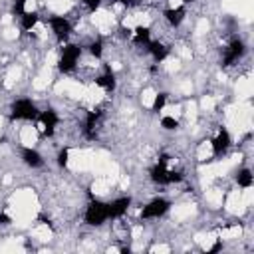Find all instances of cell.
Returning <instances> with one entry per match:
<instances>
[{
	"mask_svg": "<svg viewBox=\"0 0 254 254\" xmlns=\"http://www.w3.org/2000/svg\"><path fill=\"white\" fill-rule=\"evenodd\" d=\"M36 129L40 133V137L48 139V137H54L58 125H60V113L52 107H46V109H40L38 117H36Z\"/></svg>",
	"mask_w": 254,
	"mask_h": 254,
	"instance_id": "5",
	"label": "cell"
},
{
	"mask_svg": "<svg viewBox=\"0 0 254 254\" xmlns=\"http://www.w3.org/2000/svg\"><path fill=\"white\" fill-rule=\"evenodd\" d=\"M167 101H169V93L167 91H157L155 97H153V103H151V111L153 113H161L167 107Z\"/></svg>",
	"mask_w": 254,
	"mask_h": 254,
	"instance_id": "19",
	"label": "cell"
},
{
	"mask_svg": "<svg viewBox=\"0 0 254 254\" xmlns=\"http://www.w3.org/2000/svg\"><path fill=\"white\" fill-rule=\"evenodd\" d=\"M147 54L153 58V62L155 64H161V62H165L167 58H169V54H171V50L161 42V40H151L149 44H147Z\"/></svg>",
	"mask_w": 254,
	"mask_h": 254,
	"instance_id": "14",
	"label": "cell"
},
{
	"mask_svg": "<svg viewBox=\"0 0 254 254\" xmlns=\"http://www.w3.org/2000/svg\"><path fill=\"white\" fill-rule=\"evenodd\" d=\"M18 20H20V30L22 32H32L38 24H40V14L36 12V10H26L22 16H18Z\"/></svg>",
	"mask_w": 254,
	"mask_h": 254,
	"instance_id": "16",
	"label": "cell"
},
{
	"mask_svg": "<svg viewBox=\"0 0 254 254\" xmlns=\"http://www.w3.org/2000/svg\"><path fill=\"white\" fill-rule=\"evenodd\" d=\"M234 181H236V185H238L240 189H252V185H254V175H252V171H250L248 167H242V169L236 171Z\"/></svg>",
	"mask_w": 254,
	"mask_h": 254,
	"instance_id": "17",
	"label": "cell"
},
{
	"mask_svg": "<svg viewBox=\"0 0 254 254\" xmlns=\"http://www.w3.org/2000/svg\"><path fill=\"white\" fill-rule=\"evenodd\" d=\"M137 48H147V44L153 40L151 38V28L149 26H143V24H139V26H135L133 30H131V38H129Z\"/></svg>",
	"mask_w": 254,
	"mask_h": 254,
	"instance_id": "15",
	"label": "cell"
},
{
	"mask_svg": "<svg viewBox=\"0 0 254 254\" xmlns=\"http://www.w3.org/2000/svg\"><path fill=\"white\" fill-rule=\"evenodd\" d=\"M95 85L97 87H101L103 91H115V87H117V75H115V71L109 67V65H105L103 67V73H99L97 77H95Z\"/></svg>",
	"mask_w": 254,
	"mask_h": 254,
	"instance_id": "13",
	"label": "cell"
},
{
	"mask_svg": "<svg viewBox=\"0 0 254 254\" xmlns=\"http://www.w3.org/2000/svg\"><path fill=\"white\" fill-rule=\"evenodd\" d=\"M232 147V137L228 133L226 127H220L216 131V135L210 139V149H212V155L214 157H224Z\"/></svg>",
	"mask_w": 254,
	"mask_h": 254,
	"instance_id": "9",
	"label": "cell"
},
{
	"mask_svg": "<svg viewBox=\"0 0 254 254\" xmlns=\"http://www.w3.org/2000/svg\"><path fill=\"white\" fill-rule=\"evenodd\" d=\"M161 127L165 131H177L179 129V119L175 115H163L161 117Z\"/></svg>",
	"mask_w": 254,
	"mask_h": 254,
	"instance_id": "20",
	"label": "cell"
},
{
	"mask_svg": "<svg viewBox=\"0 0 254 254\" xmlns=\"http://www.w3.org/2000/svg\"><path fill=\"white\" fill-rule=\"evenodd\" d=\"M40 113L38 103L32 97H16L10 103V121H36Z\"/></svg>",
	"mask_w": 254,
	"mask_h": 254,
	"instance_id": "2",
	"label": "cell"
},
{
	"mask_svg": "<svg viewBox=\"0 0 254 254\" xmlns=\"http://www.w3.org/2000/svg\"><path fill=\"white\" fill-rule=\"evenodd\" d=\"M222 248H224V244H222V240H216V242H214V244H212L210 248H206V252H208V254H214V252H220Z\"/></svg>",
	"mask_w": 254,
	"mask_h": 254,
	"instance_id": "25",
	"label": "cell"
},
{
	"mask_svg": "<svg viewBox=\"0 0 254 254\" xmlns=\"http://www.w3.org/2000/svg\"><path fill=\"white\" fill-rule=\"evenodd\" d=\"M87 52H89L91 58L101 60V58H103V52H105V44H103V40H101V38L91 40V42L87 44Z\"/></svg>",
	"mask_w": 254,
	"mask_h": 254,
	"instance_id": "18",
	"label": "cell"
},
{
	"mask_svg": "<svg viewBox=\"0 0 254 254\" xmlns=\"http://www.w3.org/2000/svg\"><path fill=\"white\" fill-rule=\"evenodd\" d=\"M81 4L85 6V10H87V12H97V10L101 8L103 0H81Z\"/></svg>",
	"mask_w": 254,
	"mask_h": 254,
	"instance_id": "23",
	"label": "cell"
},
{
	"mask_svg": "<svg viewBox=\"0 0 254 254\" xmlns=\"http://www.w3.org/2000/svg\"><path fill=\"white\" fill-rule=\"evenodd\" d=\"M149 179L155 185H177L185 179V175L181 171H173L167 167V157H161L151 169H149Z\"/></svg>",
	"mask_w": 254,
	"mask_h": 254,
	"instance_id": "3",
	"label": "cell"
},
{
	"mask_svg": "<svg viewBox=\"0 0 254 254\" xmlns=\"http://www.w3.org/2000/svg\"><path fill=\"white\" fill-rule=\"evenodd\" d=\"M246 54V44L240 38H232L222 52V65H234Z\"/></svg>",
	"mask_w": 254,
	"mask_h": 254,
	"instance_id": "8",
	"label": "cell"
},
{
	"mask_svg": "<svg viewBox=\"0 0 254 254\" xmlns=\"http://www.w3.org/2000/svg\"><path fill=\"white\" fill-rule=\"evenodd\" d=\"M169 210H171V200L167 196H155V198H151L149 202L143 204L139 216H141V220H159Z\"/></svg>",
	"mask_w": 254,
	"mask_h": 254,
	"instance_id": "6",
	"label": "cell"
},
{
	"mask_svg": "<svg viewBox=\"0 0 254 254\" xmlns=\"http://www.w3.org/2000/svg\"><path fill=\"white\" fill-rule=\"evenodd\" d=\"M48 26H50V30H52V34H54V38H56L58 44L69 42L71 32H73V26H71V22H69L67 16H60V14L50 16L48 18Z\"/></svg>",
	"mask_w": 254,
	"mask_h": 254,
	"instance_id": "7",
	"label": "cell"
},
{
	"mask_svg": "<svg viewBox=\"0 0 254 254\" xmlns=\"http://www.w3.org/2000/svg\"><path fill=\"white\" fill-rule=\"evenodd\" d=\"M67 161H69V147H62L56 155V163L60 169H64V167H67Z\"/></svg>",
	"mask_w": 254,
	"mask_h": 254,
	"instance_id": "21",
	"label": "cell"
},
{
	"mask_svg": "<svg viewBox=\"0 0 254 254\" xmlns=\"http://www.w3.org/2000/svg\"><path fill=\"white\" fill-rule=\"evenodd\" d=\"M163 18H165V22H167L171 28H179V26L187 20V8H185V4L165 8V10H163Z\"/></svg>",
	"mask_w": 254,
	"mask_h": 254,
	"instance_id": "12",
	"label": "cell"
},
{
	"mask_svg": "<svg viewBox=\"0 0 254 254\" xmlns=\"http://www.w3.org/2000/svg\"><path fill=\"white\" fill-rule=\"evenodd\" d=\"M26 2L28 0H14L12 2V14L14 16H22L26 12Z\"/></svg>",
	"mask_w": 254,
	"mask_h": 254,
	"instance_id": "22",
	"label": "cell"
},
{
	"mask_svg": "<svg viewBox=\"0 0 254 254\" xmlns=\"http://www.w3.org/2000/svg\"><path fill=\"white\" fill-rule=\"evenodd\" d=\"M81 54H83V48L79 44H73V42H65L62 44V50H60V56H58V71L60 73H71L79 60H81Z\"/></svg>",
	"mask_w": 254,
	"mask_h": 254,
	"instance_id": "1",
	"label": "cell"
},
{
	"mask_svg": "<svg viewBox=\"0 0 254 254\" xmlns=\"http://www.w3.org/2000/svg\"><path fill=\"white\" fill-rule=\"evenodd\" d=\"M109 220V208H107V200L101 198H91L83 210V222L91 228H99Z\"/></svg>",
	"mask_w": 254,
	"mask_h": 254,
	"instance_id": "4",
	"label": "cell"
},
{
	"mask_svg": "<svg viewBox=\"0 0 254 254\" xmlns=\"http://www.w3.org/2000/svg\"><path fill=\"white\" fill-rule=\"evenodd\" d=\"M117 2H119L123 8H127V10H129V8H135V6L141 4V0H117Z\"/></svg>",
	"mask_w": 254,
	"mask_h": 254,
	"instance_id": "24",
	"label": "cell"
},
{
	"mask_svg": "<svg viewBox=\"0 0 254 254\" xmlns=\"http://www.w3.org/2000/svg\"><path fill=\"white\" fill-rule=\"evenodd\" d=\"M12 220H10V216L8 214H4V212H0V224H10Z\"/></svg>",
	"mask_w": 254,
	"mask_h": 254,
	"instance_id": "26",
	"label": "cell"
},
{
	"mask_svg": "<svg viewBox=\"0 0 254 254\" xmlns=\"http://www.w3.org/2000/svg\"><path fill=\"white\" fill-rule=\"evenodd\" d=\"M20 159L28 169H42L46 165L44 155L36 147H30V145H22L20 147Z\"/></svg>",
	"mask_w": 254,
	"mask_h": 254,
	"instance_id": "11",
	"label": "cell"
},
{
	"mask_svg": "<svg viewBox=\"0 0 254 254\" xmlns=\"http://www.w3.org/2000/svg\"><path fill=\"white\" fill-rule=\"evenodd\" d=\"M133 204V198L129 194H121V196H115L111 200H107V208H109V220H119L123 218L129 208Z\"/></svg>",
	"mask_w": 254,
	"mask_h": 254,
	"instance_id": "10",
	"label": "cell"
},
{
	"mask_svg": "<svg viewBox=\"0 0 254 254\" xmlns=\"http://www.w3.org/2000/svg\"><path fill=\"white\" fill-rule=\"evenodd\" d=\"M190 2H194V0H181V4H190Z\"/></svg>",
	"mask_w": 254,
	"mask_h": 254,
	"instance_id": "27",
	"label": "cell"
}]
</instances>
